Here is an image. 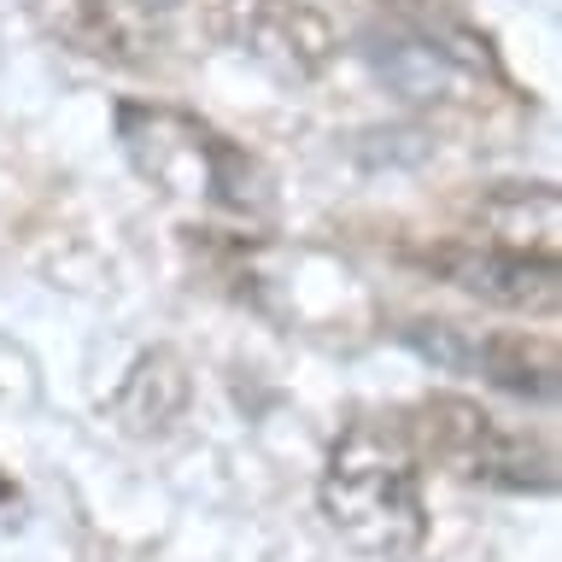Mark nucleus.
<instances>
[{"label": "nucleus", "instance_id": "nucleus-1", "mask_svg": "<svg viewBox=\"0 0 562 562\" xmlns=\"http://www.w3.org/2000/svg\"><path fill=\"white\" fill-rule=\"evenodd\" d=\"M323 516L358 557L411 562L428 544V504H422V469L404 428L351 422L334 439L323 463Z\"/></svg>", "mask_w": 562, "mask_h": 562}, {"label": "nucleus", "instance_id": "nucleus-2", "mask_svg": "<svg viewBox=\"0 0 562 562\" xmlns=\"http://www.w3.org/2000/svg\"><path fill=\"white\" fill-rule=\"evenodd\" d=\"M117 140H123V158L135 165V176L153 182L158 193L200 200V205L246 217V223L276 217L270 170L240 140L211 130L205 117L176 112V105H153V100H123L117 105Z\"/></svg>", "mask_w": 562, "mask_h": 562}, {"label": "nucleus", "instance_id": "nucleus-3", "mask_svg": "<svg viewBox=\"0 0 562 562\" xmlns=\"http://www.w3.org/2000/svg\"><path fill=\"white\" fill-rule=\"evenodd\" d=\"M416 457H434L446 474L469 486H504V492H551L557 486V457L544 439L504 428L492 411H481L474 398L434 393L422 398L411 422H404Z\"/></svg>", "mask_w": 562, "mask_h": 562}, {"label": "nucleus", "instance_id": "nucleus-4", "mask_svg": "<svg viewBox=\"0 0 562 562\" xmlns=\"http://www.w3.org/2000/svg\"><path fill=\"white\" fill-rule=\"evenodd\" d=\"M205 35L288 82L316 77L334 59V24L305 0H205Z\"/></svg>", "mask_w": 562, "mask_h": 562}, {"label": "nucleus", "instance_id": "nucleus-5", "mask_svg": "<svg viewBox=\"0 0 562 562\" xmlns=\"http://www.w3.org/2000/svg\"><path fill=\"white\" fill-rule=\"evenodd\" d=\"M428 263L451 288H463L481 305L498 311H527V316H557L562 305V263L544 258H521V252H498V246H434Z\"/></svg>", "mask_w": 562, "mask_h": 562}, {"label": "nucleus", "instance_id": "nucleus-6", "mask_svg": "<svg viewBox=\"0 0 562 562\" xmlns=\"http://www.w3.org/2000/svg\"><path fill=\"white\" fill-rule=\"evenodd\" d=\"M486 240L481 246H498V252H521V258H544L557 263L562 252V193L551 182H504L481 193L474 205Z\"/></svg>", "mask_w": 562, "mask_h": 562}, {"label": "nucleus", "instance_id": "nucleus-7", "mask_svg": "<svg viewBox=\"0 0 562 562\" xmlns=\"http://www.w3.org/2000/svg\"><path fill=\"white\" fill-rule=\"evenodd\" d=\"M188 411V363L176 358L170 346L140 351L135 369L123 375V386L105 404V416L117 422V434L130 439H158L170 434V422Z\"/></svg>", "mask_w": 562, "mask_h": 562}, {"label": "nucleus", "instance_id": "nucleus-8", "mask_svg": "<svg viewBox=\"0 0 562 562\" xmlns=\"http://www.w3.org/2000/svg\"><path fill=\"white\" fill-rule=\"evenodd\" d=\"M35 7V24H42L59 47L82 53V59H100V65H135V35L130 24L112 12V0H30Z\"/></svg>", "mask_w": 562, "mask_h": 562}, {"label": "nucleus", "instance_id": "nucleus-9", "mask_svg": "<svg viewBox=\"0 0 562 562\" xmlns=\"http://www.w3.org/2000/svg\"><path fill=\"white\" fill-rule=\"evenodd\" d=\"M469 369H481L509 393L527 398H551L557 393V351L551 340H533V334H486V340H469Z\"/></svg>", "mask_w": 562, "mask_h": 562}, {"label": "nucleus", "instance_id": "nucleus-10", "mask_svg": "<svg viewBox=\"0 0 562 562\" xmlns=\"http://www.w3.org/2000/svg\"><path fill=\"white\" fill-rule=\"evenodd\" d=\"M130 7H135V12H153V18H165V12H176V7H182V0H130Z\"/></svg>", "mask_w": 562, "mask_h": 562}]
</instances>
